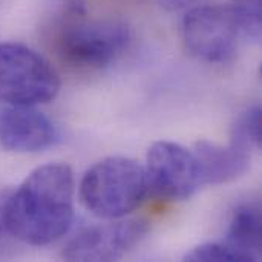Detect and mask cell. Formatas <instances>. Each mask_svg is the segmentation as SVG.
<instances>
[{"mask_svg":"<svg viewBox=\"0 0 262 262\" xmlns=\"http://www.w3.org/2000/svg\"><path fill=\"white\" fill-rule=\"evenodd\" d=\"M75 181L64 163L34 169L8 193L5 203L6 230L29 246H48L64 236L74 221Z\"/></svg>","mask_w":262,"mask_h":262,"instance_id":"6da1fadb","label":"cell"},{"mask_svg":"<svg viewBox=\"0 0 262 262\" xmlns=\"http://www.w3.org/2000/svg\"><path fill=\"white\" fill-rule=\"evenodd\" d=\"M144 166L127 157H107L81 178L80 198L94 216L111 221L137 210L147 196Z\"/></svg>","mask_w":262,"mask_h":262,"instance_id":"7a4b0ae2","label":"cell"},{"mask_svg":"<svg viewBox=\"0 0 262 262\" xmlns=\"http://www.w3.org/2000/svg\"><path fill=\"white\" fill-rule=\"evenodd\" d=\"M130 29L120 20L61 18L57 35L60 58L77 69L109 66L127 46Z\"/></svg>","mask_w":262,"mask_h":262,"instance_id":"3957f363","label":"cell"},{"mask_svg":"<svg viewBox=\"0 0 262 262\" xmlns=\"http://www.w3.org/2000/svg\"><path fill=\"white\" fill-rule=\"evenodd\" d=\"M58 92V74L43 55L21 43H0V101L3 104H45Z\"/></svg>","mask_w":262,"mask_h":262,"instance_id":"277c9868","label":"cell"},{"mask_svg":"<svg viewBox=\"0 0 262 262\" xmlns=\"http://www.w3.org/2000/svg\"><path fill=\"white\" fill-rule=\"evenodd\" d=\"M187 51L201 61H232L246 37L241 15L232 5H203L190 9L181 23Z\"/></svg>","mask_w":262,"mask_h":262,"instance_id":"5b68a950","label":"cell"},{"mask_svg":"<svg viewBox=\"0 0 262 262\" xmlns=\"http://www.w3.org/2000/svg\"><path fill=\"white\" fill-rule=\"evenodd\" d=\"M147 189L164 201L189 200L200 187V173L193 152L172 141H157L146 158Z\"/></svg>","mask_w":262,"mask_h":262,"instance_id":"8992f818","label":"cell"},{"mask_svg":"<svg viewBox=\"0 0 262 262\" xmlns=\"http://www.w3.org/2000/svg\"><path fill=\"white\" fill-rule=\"evenodd\" d=\"M143 218L111 220V223L81 230L63 250L68 261H115L127 255L149 233Z\"/></svg>","mask_w":262,"mask_h":262,"instance_id":"52a82bcc","label":"cell"},{"mask_svg":"<svg viewBox=\"0 0 262 262\" xmlns=\"http://www.w3.org/2000/svg\"><path fill=\"white\" fill-rule=\"evenodd\" d=\"M58 140L55 124L35 106H0V146L14 154H35Z\"/></svg>","mask_w":262,"mask_h":262,"instance_id":"ba28073f","label":"cell"},{"mask_svg":"<svg viewBox=\"0 0 262 262\" xmlns=\"http://www.w3.org/2000/svg\"><path fill=\"white\" fill-rule=\"evenodd\" d=\"M201 186L232 183L250 169L252 152L241 149L232 143L221 146L207 140L198 141L193 149Z\"/></svg>","mask_w":262,"mask_h":262,"instance_id":"9c48e42d","label":"cell"},{"mask_svg":"<svg viewBox=\"0 0 262 262\" xmlns=\"http://www.w3.org/2000/svg\"><path fill=\"white\" fill-rule=\"evenodd\" d=\"M226 243L244 253L252 262L259 258L262 246V213L258 203H246L233 210Z\"/></svg>","mask_w":262,"mask_h":262,"instance_id":"30bf717a","label":"cell"},{"mask_svg":"<svg viewBox=\"0 0 262 262\" xmlns=\"http://www.w3.org/2000/svg\"><path fill=\"white\" fill-rule=\"evenodd\" d=\"M262 138V112L259 106H252L243 111L233 126L230 134V143L253 152L261 146Z\"/></svg>","mask_w":262,"mask_h":262,"instance_id":"8fae6325","label":"cell"},{"mask_svg":"<svg viewBox=\"0 0 262 262\" xmlns=\"http://www.w3.org/2000/svg\"><path fill=\"white\" fill-rule=\"evenodd\" d=\"M186 261L190 262H249L250 259L224 243H206L192 249L186 256Z\"/></svg>","mask_w":262,"mask_h":262,"instance_id":"7c38bea8","label":"cell"},{"mask_svg":"<svg viewBox=\"0 0 262 262\" xmlns=\"http://www.w3.org/2000/svg\"><path fill=\"white\" fill-rule=\"evenodd\" d=\"M232 6L243 18L246 37L258 40L261 35V0H232Z\"/></svg>","mask_w":262,"mask_h":262,"instance_id":"4fadbf2b","label":"cell"},{"mask_svg":"<svg viewBox=\"0 0 262 262\" xmlns=\"http://www.w3.org/2000/svg\"><path fill=\"white\" fill-rule=\"evenodd\" d=\"M8 193L9 190H0V243L5 239L6 235H9L6 230V224H5V203H6Z\"/></svg>","mask_w":262,"mask_h":262,"instance_id":"5bb4252c","label":"cell"},{"mask_svg":"<svg viewBox=\"0 0 262 262\" xmlns=\"http://www.w3.org/2000/svg\"><path fill=\"white\" fill-rule=\"evenodd\" d=\"M196 0H160L161 6L169 9V11H178L183 8H187L189 5L195 3Z\"/></svg>","mask_w":262,"mask_h":262,"instance_id":"9a60e30c","label":"cell"}]
</instances>
